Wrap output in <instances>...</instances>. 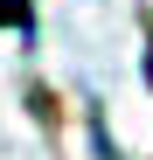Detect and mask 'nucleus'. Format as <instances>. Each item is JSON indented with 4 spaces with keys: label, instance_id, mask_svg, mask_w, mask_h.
<instances>
[{
    "label": "nucleus",
    "instance_id": "nucleus-1",
    "mask_svg": "<svg viewBox=\"0 0 153 160\" xmlns=\"http://www.w3.org/2000/svg\"><path fill=\"white\" fill-rule=\"evenodd\" d=\"M0 21H28V7L21 0H0Z\"/></svg>",
    "mask_w": 153,
    "mask_h": 160
}]
</instances>
